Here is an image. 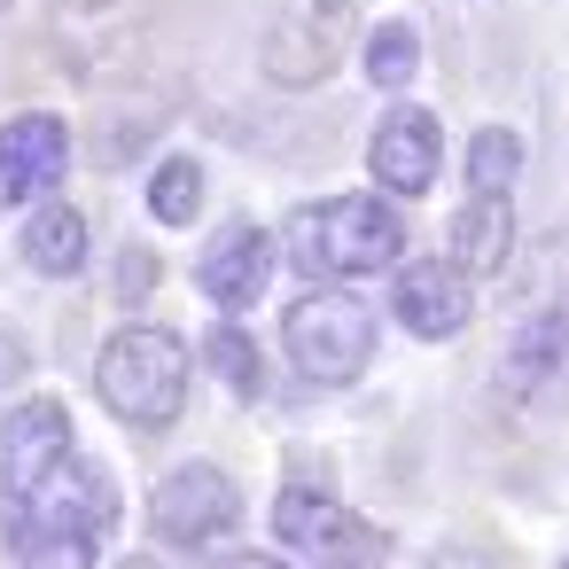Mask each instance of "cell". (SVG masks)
<instances>
[{
  "instance_id": "1",
  "label": "cell",
  "mask_w": 569,
  "mask_h": 569,
  "mask_svg": "<svg viewBox=\"0 0 569 569\" xmlns=\"http://www.w3.org/2000/svg\"><path fill=\"white\" fill-rule=\"evenodd\" d=\"M118 522V491L94 460L48 468L32 491H9V561L17 569H94Z\"/></svg>"
},
{
  "instance_id": "2",
  "label": "cell",
  "mask_w": 569,
  "mask_h": 569,
  "mask_svg": "<svg viewBox=\"0 0 569 569\" xmlns=\"http://www.w3.org/2000/svg\"><path fill=\"white\" fill-rule=\"evenodd\" d=\"M398 211L382 196H336V203H305L289 219V258L312 281H359V273H390L398 266Z\"/></svg>"
},
{
  "instance_id": "3",
  "label": "cell",
  "mask_w": 569,
  "mask_h": 569,
  "mask_svg": "<svg viewBox=\"0 0 569 569\" xmlns=\"http://www.w3.org/2000/svg\"><path fill=\"white\" fill-rule=\"evenodd\" d=\"M94 390L126 429H172L188 406V351L172 328H118L94 359Z\"/></svg>"
},
{
  "instance_id": "4",
  "label": "cell",
  "mask_w": 569,
  "mask_h": 569,
  "mask_svg": "<svg viewBox=\"0 0 569 569\" xmlns=\"http://www.w3.org/2000/svg\"><path fill=\"white\" fill-rule=\"evenodd\" d=\"M281 351H289V367L305 382H328V390L336 382H359L367 359H375V312L359 297H336V289L297 297L289 320H281Z\"/></svg>"
},
{
  "instance_id": "5",
  "label": "cell",
  "mask_w": 569,
  "mask_h": 569,
  "mask_svg": "<svg viewBox=\"0 0 569 569\" xmlns=\"http://www.w3.org/2000/svg\"><path fill=\"white\" fill-rule=\"evenodd\" d=\"M48 24H56V48L79 79H118V71L141 63L149 0H56Z\"/></svg>"
},
{
  "instance_id": "6",
  "label": "cell",
  "mask_w": 569,
  "mask_h": 569,
  "mask_svg": "<svg viewBox=\"0 0 569 569\" xmlns=\"http://www.w3.org/2000/svg\"><path fill=\"white\" fill-rule=\"evenodd\" d=\"M234 522H242V491H234L227 468H211V460L172 468V476L157 483V499H149V530H157L164 546H211V538H227Z\"/></svg>"
},
{
  "instance_id": "7",
  "label": "cell",
  "mask_w": 569,
  "mask_h": 569,
  "mask_svg": "<svg viewBox=\"0 0 569 569\" xmlns=\"http://www.w3.org/2000/svg\"><path fill=\"white\" fill-rule=\"evenodd\" d=\"M343 24H351V0H289L273 17V32H266V71L281 87H320L336 71Z\"/></svg>"
},
{
  "instance_id": "8",
  "label": "cell",
  "mask_w": 569,
  "mask_h": 569,
  "mask_svg": "<svg viewBox=\"0 0 569 569\" xmlns=\"http://www.w3.org/2000/svg\"><path fill=\"white\" fill-rule=\"evenodd\" d=\"M71 172V133L48 110H24L0 126V211H24L32 196H48Z\"/></svg>"
},
{
  "instance_id": "9",
  "label": "cell",
  "mask_w": 569,
  "mask_h": 569,
  "mask_svg": "<svg viewBox=\"0 0 569 569\" xmlns=\"http://www.w3.org/2000/svg\"><path fill=\"white\" fill-rule=\"evenodd\" d=\"M79 445H71V413L63 398H24L9 421H0V483L9 491H32L48 468H63Z\"/></svg>"
},
{
  "instance_id": "10",
  "label": "cell",
  "mask_w": 569,
  "mask_h": 569,
  "mask_svg": "<svg viewBox=\"0 0 569 569\" xmlns=\"http://www.w3.org/2000/svg\"><path fill=\"white\" fill-rule=\"evenodd\" d=\"M437 157H445L437 118H429V110H390V118L375 126L367 172H375V188H382V196H421V188L437 180Z\"/></svg>"
},
{
  "instance_id": "11",
  "label": "cell",
  "mask_w": 569,
  "mask_h": 569,
  "mask_svg": "<svg viewBox=\"0 0 569 569\" xmlns=\"http://www.w3.org/2000/svg\"><path fill=\"white\" fill-rule=\"evenodd\" d=\"M390 312H398V328H413V336L445 343V336H460V328H468V273H460L452 258H445V266H398Z\"/></svg>"
},
{
  "instance_id": "12",
  "label": "cell",
  "mask_w": 569,
  "mask_h": 569,
  "mask_svg": "<svg viewBox=\"0 0 569 569\" xmlns=\"http://www.w3.org/2000/svg\"><path fill=\"white\" fill-rule=\"evenodd\" d=\"M266 281H273V234H258V227H227L211 250H203V297L234 320V312H250L258 297H266Z\"/></svg>"
},
{
  "instance_id": "13",
  "label": "cell",
  "mask_w": 569,
  "mask_h": 569,
  "mask_svg": "<svg viewBox=\"0 0 569 569\" xmlns=\"http://www.w3.org/2000/svg\"><path fill=\"white\" fill-rule=\"evenodd\" d=\"M553 375H569V305H546L515 328V343L499 359V398H538Z\"/></svg>"
},
{
  "instance_id": "14",
  "label": "cell",
  "mask_w": 569,
  "mask_h": 569,
  "mask_svg": "<svg viewBox=\"0 0 569 569\" xmlns=\"http://www.w3.org/2000/svg\"><path fill=\"white\" fill-rule=\"evenodd\" d=\"M515 250V203L507 196H476L460 219H452V266L460 273H499Z\"/></svg>"
},
{
  "instance_id": "15",
  "label": "cell",
  "mask_w": 569,
  "mask_h": 569,
  "mask_svg": "<svg viewBox=\"0 0 569 569\" xmlns=\"http://www.w3.org/2000/svg\"><path fill=\"white\" fill-rule=\"evenodd\" d=\"M24 266L32 273H79L87 266V211H71V203H40L32 219H24Z\"/></svg>"
},
{
  "instance_id": "16",
  "label": "cell",
  "mask_w": 569,
  "mask_h": 569,
  "mask_svg": "<svg viewBox=\"0 0 569 569\" xmlns=\"http://www.w3.org/2000/svg\"><path fill=\"white\" fill-rule=\"evenodd\" d=\"M305 553H312L320 569H382V561H390V538H382L375 522H359L351 507H336V515H328V530H320Z\"/></svg>"
},
{
  "instance_id": "17",
  "label": "cell",
  "mask_w": 569,
  "mask_h": 569,
  "mask_svg": "<svg viewBox=\"0 0 569 569\" xmlns=\"http://www.w3.org/2000/svg\"><path fill=\"white\" fill-rule=\"evenodd\" d=\"M149 211H157L164 227H188V219L203 211V164H188V157H164V164L149 172Z\"/></svg>"
},
{
  "instance_id": "18",
  "label": "cell",
  "mask_w": 569,
  "mask_h": 569,
  "mask_svg": "<svg viewBox=\"0 0 569 569\" xmlns=\"http://www.w3.org/2000/svg\"><path fill=\"white\" fill-rule=\"evenodd\" d=\"M413 71H421V40H413V24H398V17H390V24H375V32H367V79L398 94Z\"/></svg>"
},
{
  "instance_id": "19",
  "label": "cell",
  "mask_w": 569,
  "mask_h": 569,
  "mask_svg": "<svg viewBox=\"0 0 569 569\" xmlns=\"http://www.w3.org/2000/svg\"><path fill=\"white\" fill-rule=\"evenodd\" d=\"M515 172H522V141L499 133V126H483V133L468 141V180H476V196H507Z\"/></svg>"
},
{
  "instance_id": "20",
  "label": "cell",
  "mask_w": 569,
  "mask_h": 569,
  "mask_svg": "<svg viewBox=\"0 0 569 569\" xmlns=\"http://www.w3.org/2000/svg\"><path fill=\"white\" fill-rule=\"evenodd\" d=\"M211 367H219V382L227 390H242V398H258V382H266V367H258V343L227 320V328H211V351H203Z\"/></svg>"
},
{
  "instance_id": "21",
  "label": "cell",
  "mask_w": 569,
  "mask_h": 569,
  "mask_svg": "<svg viewBox=\"0 0 569 569\" xmlns=\"http://www.w3.org/2000/svg\"><path fill=\"white\" fill-rule=\"evenodd\" d=\"M157 281H164L157 250H126V266H118V305H141V297H149Z\"/></svg>"
},
{
  "instance_id": "22",
  "label": "cell",
  "mask_w": 569,
  "mask_h": 569,
  "mask_svg": "<svg viewBox=\"0 0 569 569\" xmlns=\"http://www.w3.org/2000/svg\"><path fill=\"white\" fill-rule=\"evenodd\" d=\"M429 569H491V553H483V546H437Z\"/></svg>"
},
{
  "instance_id": "23",
  "label": "cell",
  "mask_w": 569,
  "mask_h": 569,
  "mask_svg": "<svg viewBox=\"0 0 569 569\" xmlns=\"http://www.w3.org/2000/svg\"><path fill=\"white\" fill-rule=\"evenodd\" d=\"M211 569H289V561H273V553H219Z\"/></svg>"
},
{
  "instance_id": "24",
  "label": "cell",
  "mask_w": 569,
  "mask_h": 569,
  "mask_svg": "<svg viewBox=\"0 0 569 569\" xmlns=\"http://www.w3.org/2000/svg\"><path fill=\"white\" fill-rule=\"evenodd\" d=\"M126 569H157V561H149V553H133V561H126Z\"/></svg>"
},
{
  "instance_id": "25",
  "label": "cell",
  "mask_w": 569,
  "mask_h": 569,
  "mask_svg": "<svg viewBox=\"0 0 569 569\" xmlns=\"http://www.w3.org/2000/svg\"><path fill=\"white\" fill-rule=\"evenodd\" d=\"M0 17H9V0H0Z\"/></svg>"
}]
</instances>
